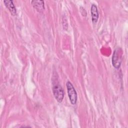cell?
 Wrapping results in <instances>:
<instances>
[{"label":"cell","instance_id":"obj_4","mask_svg":"<svg viewBox=\"0 0 128 128\" xmlns=\"http://www.w3.org/2000/svg\"><path fill=\"white\" fill-rule=\"evenodd\" d=\"M4 5L9 10L10 14L12 16H15L16 14V10L13 1L11 0H4Z\"/></svg>","mask_w":128,"mask_h":128},{"label":"cell","instance_id":"obj_5","mask_svg":"<svg viewBox=\"0 0 128 128\" xmlns=\"http://www.w3.org/2000/svg\"><path fill=\"white\" fill-rule=\"evenodd\" d=\"M31 3L34 8L39 12H42L44 10V4L43 0H32Z\"/></svg>","mask_w":128,"mask_h":128},{"label":"cell","instance_id":"obj_6","mask_svg":"<svg viewBox=\"0 0 128 128\" xmlns=\"http://www.w3.org/2000/svg\"><path fill=\"white\" fill-rule=\"evenodd\" d=\"M92 20L94 23L97 22L98 18V12L97 8V6L94 4H92L90 8Z\"/></svg>","mask_w":128,"mask_h":128},{"label":"cell","instance_id":"obj_2","mask_svg":"<svg viewBox=\"0 0 128 128\" xmlns=\"http://www.w3.org/2000/svg\"><path fill=\"white\" fill-rule=\"evenodd\" d=\"M68 96L70 103L74 105L76 104L77 100V94L72 84L68 81L66 84Z\"/></svg>","mask_w":128,"mask_h":128},{"label":"cell","instance_id":"obj_7","mask_svg":"<svg viewBox=\"0 0 128 128\" xmlns=\"http://www.w3.org/2000/svg\"><path fill=\"white\" fill-rule=\"evenodd\" d=\"M64 24L65 25H64V29L66 30L67 28H68V23H67V20H66V18H64H64L62 19V26H64Z\"/></svg>","mask_w":128,"mask_h":128},{"label":"cell","instance_id":"obj_3","mask_svg":"<svg viewBox=\"0 0 128 128\" xmlns=\"http://www.w3.org/2000/svg\"><path fill=\"white\" fill-rule=\"evenodd\" d=\"M52 92L54 96L58 102H61L64 97L63 89L59 84H56L53 86Z\"/></svg>","mask_w":128,"mask_h":128},{"label":"cell","instance_id":"obj_1","mask_svg":"<svg viewBox=\"0 0 128 128\" xmlns=\"http://www.w3.org/2000/svg\"><path fill=\"white\" fill-rule=\"evenodd\" d=\"M122 50L121 48H116L113 53L112 58V64L114 67L116 68H118L120 66L122 62Z\"/></svg>","mask_w":128,"mask_h":128}]
</instances>
